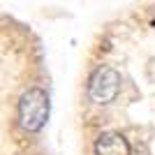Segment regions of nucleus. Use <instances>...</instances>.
Returning <instances> with one entry per match:
<instances>
[{
  "label": "nucleus",
  "instance_id": "2",
  "mask_svg": "<svg viewBox=\"0 0 155 155\" xmlns=\"http://www.w3.org/2000/svg\"><path fill=\"white\" fill-rule=\"evenodd\" d=\"M118 88H120V74L114 67L102 65L93 72L91 84H88V95H91L93 102L107 104L118 95Z\"/></svg>",
  "mask_w": 155,
  "mask_h": 155
},
{
  "label": "nucleus",
  "instance_id": "1",
  "mask_svg": "<svg viewBox=\"0 0 155 155\" xmlns=\"http://www.w3.org/2000/svg\"><path fill=\"white\" fill-rule=\"evenodd\" d=\"M19 120L28 132H37L49 120V97L42 88H30L21 95L19 102Z\"/></svg>",
  "mask_w": 155,
  "mask_h": 155
},
{
  "label": "nucleus",
  "instance_id": "3",
  "mask_svg": "<svg viewBox=\"0 0 155 155\" xmlns=\"http://www.w3.org/2000/svg\"><path fill=\"white\" fill-rule=\"evenodd\" d=\"M97 155H130V143L123 134L118 132H107L97 139L95 143Z\"/></svg>",
  "mask_w": 155,
  "mask_h": 155
}]
</instances>
